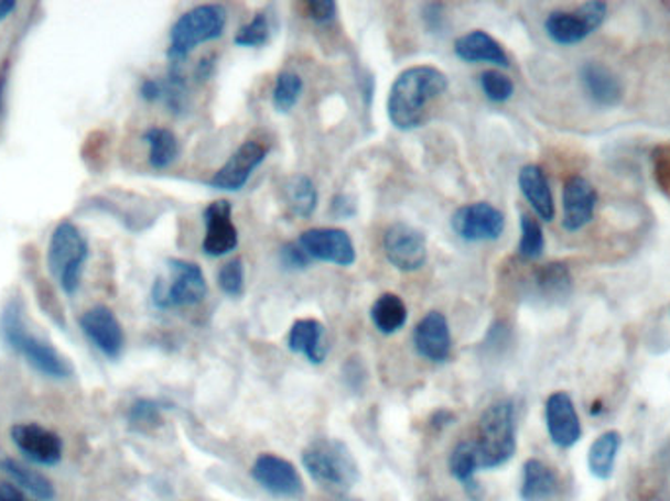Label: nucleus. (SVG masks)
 <instances>
[{
	"label": "nucleus",
	"mask_w": 670,
	"mask_h": 501,
	"mask_svg": "<svg viewBox=\"0 0 670 501\" xmlns=\"http://www.w3.org/2000/svg\"><path fill=\"white\" fill-rule=\"evenodd\" d=\"M450 87L447 75L433 65H414L398 75L388 92V118L397 130L410 132L422 126L425 108Z\"/></svg>",
	"instance_id": "nucleus-1"
},
{
	"label": "nucleus",
	"mask_w": 670,
	"mask_h": 501,
	"mask_svg": "<svg viewBox=\"0 0 670 501\" xmlns=\"http://www.w3.org/2000/svg\"><path fill=\"white\" fill-rule=\"evenodd\" d=\"M22 314V304L18 299H12L9 306L2 309L0 337L4 339V344L47 379H69L73 374L69 361L55 347L32 334Z\"/></svg>",
	"instance_id": "nucleus-2"
},
{
	"label": "nucleus",
	"mask_w": 670,
	"mask_h": 501,
	"mask_svg": "<svg viewBox=\"0 0 670 501\" xmlns=\"http://www.w3.org/2000/svg\"><path fill=\"white\" fill-rule=\"evenodd\" d=\"M473 443L478 468L502 467L516 455V407L511 400H498L486 407Z\"/></svg>",
	"instance_id": "nucleus-3"
},
{
	"label": "nucleus",
	"mask_w": 670,
	"mask_h": 501,
	"mask_svg": "<svg viewBox=\"0 0 670 501\" xmlns=\"http://www.w3.org/2000/svg\"><path fill=\"white\" fill-rule=\"evenodd\" d=\"M302 465L316 484L335 492L352 490L359 480V467L352 450L339 439H316L302 450Z\"/></svg>",
	"instance_id": "nucleus-4"
},
{
	"label": "nucleus",
	"mask_w": 670,
	"mask_h": 501,
	"mask_svg": "<svg viewBox=\"0 0 670 501\" xmlns=\"http://www.w3.org/2000/svg\"><path fill=\"white\" fill-rule=\"evenodd\" d=\"M228 24L221 4H198L179 17L169 34L168 57L173 65L185 62L194 47L218 40Z\"/></svg>",
	"instance_id": "nucleus-5"
},
{
	"label": "nucleus",
	"mask_w": 670,
	"mask_h": 501,
	"mask_svg": "<svg viewBox=\"0 0 670 501\" xmlns=\"http://www.w3.org/2000/svg\"><path fill=\"white\" fill-rule=\"evenodd\" d=\"M87 259V239L75 224L62 221L53 229L47 247V266L65 294L71 296L79 291Z\"/></svg>",
	"instance_id": "nucleus-6"
},
{
	"label": "nucleus",
	"mask_w": 670,
	"mask_h": 501,
	"mask_svg": "<svg viewBox=\"0 0 670 501\" xmlns=\"http://www.w3.org/2000/svg\"><path fill=\"white\" fill-rule=\"evenodd\" d=\"M171 281H158L151 288V302L158 309L191 308L198 306L208 294V282L203 269L185 259H169Z\"/></svg>",
	"instance_id": "nucleus-7"
},
{
	"label": "nucleus",
	"mask_w": 670,
	"mask_h": 501,
	"mask_svg": "<svg viewBox=\"0 0 670 501\" xmlns=\"http://www.w3.org/2000/svg\"><path fill=\"white\" fill-rule=\"evenodd\" d=\"M608 18V4L588 0L574 10H553L545 18V34L556 45L571 47L582 44L588 35L598 32Z\"/></svg>",
	"instance_id": "nucleus-8"
},
{
	"label": "nucleus",
	"mask_w": 670,
	"mask_h": 501,
	"mask_svg": "<svg viewBox=\"0 0 670 501\" xmlns=\"http://www.w3.org/2000/svg\"><path fill=\"white\" fill-rule=\"evenodd\" d=\"M382 249L388 263L402 273H415L428 261V241L420 229L397 221L385 231Z\"/></svg>",
	"instance_id": "nucleus-9"
},
{
	"label": "nucleus",
	"mask_w": 670,
	"mask_h": 501,
	"mask_svg": "<svg viewBox=\"0 0 670 501\" xmlns=\"http://www.w3.org/2000/svg\"><path fill=\"white\" fill-rule=\"evenodd\" d=\"M451 228L458 238L468 243L478 241H496L506 229V218L490 203H471L461 206L451 218Z\"/></svg>",
	"instance_id": "nucleus-10"
},
{
	"label": "nucleus",
	"mask_w": 670,
	"mask_h": 501,
	"mask_svg": "<svg viewBox=\"0 0 670 501\" xmlns=\"http://www.w3.org/2000/svg\"><path fill=\"white\" fill-rule=\"evenodd\" d=\"M312 261L352 266L357 261V251L352 236L339 228H310L300 233L296 241Z\"/></svg>",
	"instance_id": "nucleus-11"
},
{
	"label": "nucleus",
	"mask_w": 670,
	"mask_h": 501,
	"mask_svg": "<svg viewBox=\"0 0 670 501\" xmlns=\"http://www.w3.org/2000/svg\"><path fill=\"white\" fill-rule=\"evenodd\" d=\"M267 155H269V145H264L263 141H244L238 150L229 155L228 161L214 173L208 185L216 190L238 193L249 183V178Z\"/></svg>",
	"instance_id": "nucleus-12"
},
{
	"label": "nucleus",
	"mask_w": 670,
	"mask_h": 501,
	"mask_svg": "<svg viewBox=\"0 0 670 501\" xmlns=\"http://www.w3.org/2000/svg\"><path fill=\"white\" fill-rule=\"evenodd\" d=\"M17 449L37 467H55L63 458V440L57 433L37 423H17L10 429Z\"/></svg>",
	"instance_id": "nucleus-13"
},
{
	"label": "nucleus",
	"mask_w": 670,
	"mask_h": 501,
	"mask_svg": "<svg viewBox=\"0 0 670 501\" xmlns=\"http://www.w3.org/2000/svg\"><path fill=\"white\" fill-rule=\"evenodd\" d=\"M251 476L264 492L273 493L277 498L296 500L304 493V482H302L296 467L271 453L257 457L251 467Z\"/></svg>",
	"instance_id": "nucleus-14"
},
{
	"label": "nucleus",
	"mask_w": 670,
	"mask_h": 501,
	"mask_svg": "<svg viewBox=\"0 0 670 501\" xmlns=\"http://www.w3.org/2000/svg\"><path fill=\"white\" fill-rule=\"evenodd\" d=\"M80 329L95 349L108 359H118L126 345L122 324L118 322L115 312L106 306H95L87 309L79 319Z\"/></svg>",
	"instance_id": "nucleus-15"
},
{
	"label": "nucleus",
	"mask_w": 670,
	"mask_h": 501,
	"mask_svg": "<svg viewBox=\"0 0 670 501\" xmlns=\"http://www.w3.org/2000/svg\"><path fill=\"white\" fill-rule=\"evenodd\" d=\"M231 203L214 200L204 210L203 251L208 257H226L239 243V233L231 218Z\"/></svg>",
	"instance_id": "nucleus-16"
},
{
	"label": "nucleus",
	"mask_w": 670,
	"mask_h": 501,
	"mask_svg": "<svg viewBox=\"0 0 670 501\" xmlns=\"http://www.w3.org/2000/svg\"><path fill=\"white\" fill-rule=\"evenodd\" d=\"M598 204V190L586 176L573 175L564 181L563 224L564 231L576 233L586 228L594 218Z\"/></svg>",
	"instance_id": "nucleus-17"
},
{
	"label": "nucleus",
	"mask_w": 670,
	"mask_h": 501,
	"mask_svg": "<svg viewBox=\"0 0 670 501\" xmlns=\"http://www.w3.org/2000/svg\"><path fill=\"white\" fill-rule=\"evenodd\" d=\"M545 423L549 437L559 449H571L582 437L581 417L573 397L566 392H553L545 402Z\"/></svg>",
	"instance_id": "nucleus-18"
},
{
	"label": "nucleus",
	"mask_w": 670,
	"mask_h": 501,
	"mask_svg": "<svg viewBox=\"0 0 670 501\" xmlns=\"http://www.w3.org/2000/svg\"><path fill=\"white\" fill-rule=\"evenodd\" d=\"M415 351L430 362L450 361L453 339H451L450 322L441 312H430L415 324L412 335Z\"/></svg>",
	"instance_id": "nucleus-19"
},
{
	"label": "nucleus",
	"mask_w": 670,
	"mask_h": 501,
	"mask_svg": "<svg viewBox=\"0 0 670 501\" xmlns=\"http://www.w3.org/2000/svg\"><path fill=\"white\" fill-rule=\"evenodd\" d=\"M573 273L569 264L561 261L541 264L529 279V296L547 306L563 304L573 294Z\"/></svg>",
	"instance_id": "nucleus-20"
},
{
	"label": "nucleus",
	"mask_w": 670,
	"mask_h": 501,
	"mask_svg": "<svg viewBox=\"0 0 670 501\" xmlns=\"http://www.w3.org/2000/svg\"><path fill=\"white\" fill-rule=\"evenodd\" d=\"M584 92L588 95L594 105L602 108H614L624 98V85L614 70L606 67L604 63L586 62L582 63L579 69Z\"/></svg>",
	"instance_id": "nucleus-21"
},
{
	"label": "nucleus",
	"mask_w": 670,
	"mask_h": 501,
	"mask_svg": "<svg viewBox=\"0 0 670 501\" xmlns=\"http://www.w3.org/2000/svg\"><path fill=\"white\" fill-rule=\"evenodd\" d=\"M455 55L465 63H490L502 69L510 67V57L502 44L485 30H473L457 37Z\"/></svg>",
	"instance_id": "nucleus-22"
},
{
	"label": "nucleus",
	"mask_w": 670,
	"mask_h": 501,
	"mask_svg": "<svg viewBox=\"0 0 670 501\" xmlns=\"http://www.w3.org/2000/svg\"><path fill=\"white\" fill-rule=\"evenodd\" d=\"M287 347L296 355L306 357L312 364H322L327 357V337L326 327L322 322L304 317L296 319L292 324L289 337H287Z\"/></svg>",
	"instance_id": "nucleus-23"
},
{
	"label": "nucleus",
	"mask_w": 670,
	"mask_h": 501,
	"mask_svg": "<svg viewBox=\"0 0 670 501\" xmlns=\"http://www.w3.org/2000/svg\"><path fill=\"white\" fill-rule=\"evenodd\" d=\"M518 185L529 206L538 214L543 221L555 220V200L551 186L547 181L545 171L539 165H526L520 168Z\"/></svg>",
	"instance_id": "nucleus-24"
},
{
	"label": "nucleus",
	"mask_w": 670,
	"mask_h": 501,
	"mask_svg": "<svg viewBox=\"0 0 670 501\" xmlns=\"http://www.w3.org/2000/svg\"><path fill=\"white\" fill-rule=\"evenodd\" d=\"M0 470L9 476L10 482L18 486L22 492L28 493L35 501H53L55 488L50 478L37 472L17 458H0Z\"/></svg>",
	"instance_id": "nucleus-25"
},
{
	"label": "nucleus",
	"mask_w": 670,
	"mask_h": 501,
	"mask_svg": "<svg viewBox=\"0 0 670 501\" xmlns=\"http://www.w3.org/2000/svg\"><path fill=\"white\" fill-rule=\"evenodd\" d=\"M559 492V478L555 470L547 467L539 458H529L523 465L521 480V501H551Z\"/></svg>",
	"instance_id": "nucleus-26"
},
{
	"label": "nucleus",
	"mask_w": 670,
	"mask_h": 501,
	"mask_svg": "<svg viewBox=\"0 0 670 501\" xmlns=\"http://www.w3.org/2000/svg\"><path fill=\"white\" fill-rule=\"evenodd\" d=\"M282 203L294 218L309 220L317 208V188L306 175H292L282 186Z\"/></svg>",
	"instance_id": "nucleus-27"
},
{
	"label": "nucleus",
	"mask_w": 670,
	"mask_h": 501,
	"mask_svg": "<svg viewBox=\"0 0 670 501\" xmlns=\"http://www.w3.org/2000/svg\"><path fill=\"white\" fill-rule=\"evenodd\" d=\"M370 322L382 335H395L406 326L408 322V308L404 299L392 292L380 294L370 306Z\"/></svg>",
	"instance_id": "nucleus-28"
},
{
	"label": "nucleus",
	"mask_w": 670,
	"mask_h": 501,
	"mask_svg": "<svg viewBox=\"0 0 670 501\" xmlns=\"http://www.w3.org/2000/svg\"><path fill=\"white\" fill-rule=\"evenodd\" d=\"M622 449V435L619 432H606L594 440L588 450V468L592 476L598 480H608L616 468L617 453Z\"/></svg>",
	"instance_id": "nucleus-29"
},
{
	"label": "nucleus",
	"mask_w": 670,
	"mask_h": 501,
	"mask_svg": "<svg viewBox=\"0 0 670 501\" xmlns=\"http://www.w3.org/2000/svg\"><path fill=\"white\" fill-rule=\"evenodd\" d=\"M450 470L455 480L465 486L475 500L480 495V488L475 482L476 470H478V460H476L475 443L473 440H463L453 449L450 457Z\"/></svg>",
	"instance_id": "nucleus-30"
},
{
	"label": "nucleus",
	"mask_w": 670,
	"mask_h": 501,
	"mask_svg": "<svg viewBox=\"0 0 670 501\" xmlns=\"http://www.w3.org/2000/svg\"><path fill=\"white\" fill-rule=\"evenodd\" d=\"M143 141L150 148V165L158 171L171 167L179 157V140L175 133L168 128L153 126L148 132L143 133Z\"/></svg>",
	"instance_id": "nucleus-31"
},
{
	"label": "nucleus",
	"mask_w": 670,
	"mask_h": 501,
	"mask_svg": "<svg viewBox=\"0 0 670 501\" xmlns=\"http://www.w3.org/2000/svg\"><path fill=\"white\" fill-rule=\"evenodd\" d=\"M304 90V80L294 70H281L274 79L273 106L279 112H291L299 105L300 97Z\"/></svg>",
	"instance_id": "nucleus-32"
},
{
	"label": "nucleus",
	"mask_w": 670,
	"mask_h": 501,
	"mask_svg": "<svg viewBox=\"0 0 670 501\" xmlns=\"http://www.w3.org/2000/svg\"><path fill=\"white\" fill-rule=\"evenodd\" d=\"M518 253L526 261H538L545 253V233L543 228L533 216L521 214L520 216V243Z\"/></svg>",
	"instance_id": "nucleus-33"
},
{
	"label": "nucleus",
	"mask_w": 670,
	"mask_h": 501,
	"mask_svg": "<svg viewBox=\"0 0 670 501\" xmlns=\"http://www.w3.org/2000/svg\"><path fill=\"white\" fill-rule=\"evenodd\" d=\"M161 88H163L161 102L168 106L173 115H185L186 108H188V83H186L185 75L173 67L169 70L168 77L161 79Z\"/></svg>",
	"instance_id": "nucleus-34"
},
{
	"label": "nucleus",
	"mask_w": 670,
	"mask_h": 501,
	"mask_svg": "<svg viewBox=\"0 0 670 501\" xmlns=\"http://www.w3.org/2000/svg\"><path fill=\"white\" fill-rule=\"evenodd\" d=\"M128 423L136 432H151L163 423L161 417V404L150 397H141L136 400L130 410H128Z\"/></svg>",
	"instance_id": "nucleus-35"
},
{
	"label": "nucleus",
	"mask_w": 670,
	"mask_h": 501,
	"mask_svg": "<svg viewBox=\"0 0 670 501\" xmlns=\"http://www.w3.org/2000/svg\"><path fill=\"white\" fill-rule=\"evenodd\" d=\"M271 40V22L264 12H257L256 17L239 28L234 35V44L239 47H261Z\"/></svg>",
	"instance_id": "nucleus-36"
},
{
	"label": "nucleus",
	"mask_w": 670,
	"mask_h": 501,
	"mask_svg": "<svg viewBox=\"0 0 670 501\" xmlns=\"http://www.w3.org/2000/svg\"><path fill=\"white\" fill-rule=\"evenodd\" d=\"M478 83H480V88H483V92H485L486 98H488V100H493V102H496V105L508 102V100L514 97V90H516L514 80H511L508 75H504V73L496 69L480 73V79H478Z\"/></svg>",
	"instance_id": "nucleus-37"
},
{
	"label": "nucleus",
	"mask_w": 670,
	"mask_h": 501,
	"mask_svg": "<svg viewBox=\"0 0 670 501\" xmlns=\"http://www.w3.org/2000/svg\"><path fill=\"white\" fill-rule=\"evenodd\" d=\"M218 286L229 298H238L246 288V269L241 259H229L218 271Z\"/></svg>",
	"instance_id": "nucleus-38"
},
{
	"label": "nucleus",
	"mask_w": 670,
	"mask_h": 501,
	"mask_svg": "<svg viewBox=\"0 0 670 501\" xmlns=\"http://www.w3.org/2000/svg\"><path fill=\"white\" fill-rule=\"evenodd\" d=\"M652 175L661 193L670 200V143L652 151Z\"/></svg>",
	"instance_id": "nucleus-39"
},
{
	"label": "nucleus",
	"mask_w": 670,
	"mask_h": 501,
	"mask_svg": "<svg viewBox=\"0 0 670 501\" xmlns=\"http://www.w3.org/2000/svg\"><path fill=\"white\" fill-rule=\"evenodd\" d=\"M281 264L289 271H302V269H309L312 259H310L304 249L299 243H289L281 249Z\"/></svg>",
	"instance_id": "nucleus-40"
},
{
	"label": "nucleus",
	"mask_w": 670,
	"mask_h": 501,
	"mask_svg": "<svg viewBox=\"0 0 670 501\" xmlns=\"http://www.w3.org/2000/svg\"><path fill=\"white\" fill-rule=\"evenodd\" d=\"M306 10L309 17L320 26H326L337 18V4L334 0H310Z\"/></svg>",
	"instance_id": "nucleus-41"
},
{
	"label": "nucleus",
	"mask_w": 670,
	"mask_h": 501,
	"mask_svg": "<svg viewBox=\"0 0 670 501\" xmlns=\"http://www.w3.org/2000/svg\"><path fill=\"white\" fill-rule=\"evenodd\" d=\"M423 20L430 30L437 32L445 24V9L441 4H428L423 9Z\"/></svg>",
	"instance_id": "nucleus-42"
},
{
	"label": "nucleus",
	"mask_w": 670,
	"mask_h": 501,
	"mask_svg": "<svg viewBox=\"0 0 670 501\" xmlns=\"http://www.w3.org/2000/svg\"><path fill=\"white\" fill-rule=\"evenodd\" d=\"M161 79H143L140 85V97L148 102H161Z\"/></svg>",
	"instance_id": "nucleus-43"
},
{
	"label": "nucleus",
	"mask_w": 670,
	"mask_h": 501,
	"mask_svg": "<svg viewBox=\"0 0 670 501\" xmlns=\"http://www.w3.org/2000/svg\"><path fill=\"white\" fill-rule=\"evenodd\" d=\"M332 211H334L335 216H339V218H349V216L355 214V204H353L349 196L337 194V196L332 198Z\"/></svg>",
	"instance_id": "nucleus-44"
},
{
	"label": "nucleus",
	"mask_w": 670,
	"mask_h": 501,
	"mask_svg": "<svg viewBox=\"0 0 670 501\" xmlns=\"http://www.w3.org/2000/svg\"><path fill=\"white\" fill-rule=\"evenodd\" d=\"M0 501H34L12 482H0Z\"/></svg>",
	"instance_id": "nucleus-45"
},
{
	"label": "nucleus",
	"mask_w": 670,
	"mask_h": 501,
	"mask_svg": "<svg viewBox=\"0 0 670 501\" xmlns=\"http://www.w3.org/2000/svg\"><path fill=\"white\" fill-rule=\"evenodd\" d=\"M214 69H216V57H214V55H208V57H204V59L196 63L194 77H196L198 83H204V80L210 79L212 75H214Z\"/></svg>",
	"instance_id": "nucleus-46"
},
{
	"label": "nucleus",
	"mask_w": 670,
	"mask_h": 501,
	"mask_svg": "<svg viewBox=\"0 0 670 501\" xmlns=\"http://www.w3.org/2000/svg\"><path fill=\"white\" fill-rule=\"evenodd\" d=\"M455 422V415L447 412V410H440V412H435L432 415V420H430V425H432L433 429H445V427H450L451 423Z\"/></svg>",
	"instance_id": "nucleus-47"
},
{
	"label": "nucleus",
	"mask_w": 670,
	"mask_h": 501,
	"mask_svg": "<svg viewBox=\"0 0 670 501\" xmlns=\"http://www.w3.org/2000/svg\"><path fill=\"white\" fill-rule=\"evenodd\" d=\"M14 10H17V2L14 0H2L0 2V22L7 20Z\"/></svg>",
	"instance_id": "nucleus-48"
},
{
	"label": "nucleus",
	"mask_w": 670,
	"mask_h": 501,
	"mask_svg": "<svg viewBox=\"0 0 670 501\" xmlns=\"http://www.w3.org/2000/svg\"><path fill=\"white\" fill-rule=\"evenodd\" d=\"M7 83H9V79H7V69H4L2 73H0V110H2V102H4V90H7Z\"/></svg>",
	"instance_id": "nucleus-49"
},
{
	"label": "nucleus",
	"mask_w": 670,
	"mask_h": 501,
	"mask_svg": "<svg viewBox=\"0 0 670 501\" xmlns=\"http://www.w3.org/2000/svg\"><path fill=\"white\" fill-rule=\"evenodd\" d=\"M602 412V402H596V404H592L591 414L598 415Z\"/></svg>",
	"instance_id": "nucleus-50"
}]
</instances>
